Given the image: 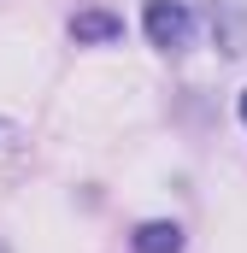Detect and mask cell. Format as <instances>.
I'll return each instance as SVG.
<instances>
[{"label": "cell", "mask_w": 247, "mask_h": 253, "mask_svg": "<svg viewBox=\"0 0 247 253\" xmlns=\"http://www.w3.org/2000/svg\"><path fill=\"white\" fill-rule=\"evenodd\" d=\"M141 30L159 53H183L194 42V6L188 0H147L141 6Z\"/></svg>", "instance_id": "obj_1"}, {"label": "cell", "mask_w": 247, "mask_h": 253, "mask_svg": "<svg viewBox=\"0 0 247 253\" xmlns=\"http://www.w3.org/2000/svg\"><path fill=\"white\" fill-rule=\"evenodd\" d=\"M71 42H77V47L124 42V18L112 12V6H82V12H71Z\"/></svg>", "instance_id": "obj_2"}, {"label": "cell", "mask_w": 247, "mask_h": 253, "mask_svg": "<svg viewBox=\"0 0 247 253\" xmlns=\"http://www.w3.org/2000/svg\"><path fill=\"white\" fill-rule=\"evenodd\" d=\"M129 253H183V224H177V218H147V224H135Z\"/></svg>", "instance_id": "obj_3"}, {"label": "cell", "mask_w": 247, "mask_h": 253, "mask_svg": "<svg viewBox=\"0 0 247 253\" xmlns=\"http://www.w3.org/2000/svg\"><path fill=\"white\" fill-rule=\"evenodd\" d=\"M242 124H247V88H242Z\"/></svg>", "instance_id": "obj_4"}, {"label": "cell", "mask_w": 247, "mask_h": 253, "mask_svg": "<svg viewBox=\"0 0 247 253\" xmlns=\"http://www.w3.org/2000/svg\"><path fill=\"white\" fill-rule=\"evenodd\" d=\"M0 253H6V248H0Z\"/></svg>", "instance_id": "obj_5"}]
</instances>
